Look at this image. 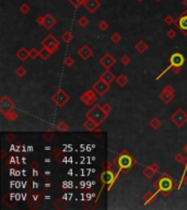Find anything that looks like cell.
Here are the masks:
<instances>
[{"label":"cell","instance_id":"obj_1","mask_svg":"<svg viewBox=\"0 0 187 210\" xmlns=\"http://www.w3.org/2000/svg\"><path fill=\"white\" fill-rule=\"evenodd\" d=\"M86 117L91 118V119H93L94 122L99 123V124L101 125L104 120L109 117V114L105 113V112L103 111V109H102L101 105L95 104V105H93V106L91 107L90 111L86 113Z\"/></svg>","mask_w":187,"mask_h":210},{"label":"cell","instance_id":"obj_2","mask_svg":"<svg viewBox=\"0 0 187 210\" xmlns=\"http://www.w3.org/2000/svg\"><path fill=\"white\" fill-rule=\"evenodd\" d=\"M170 119H171V122L173 123V124H175V126L180 128L187 123V114L186 112L183 111L182 109H178L175 113L172 114Z\"/></svg>","mask_w":187,"mask_h":210},{"label":"cell","instance_id":"obj_3","mask_svg":"<svg viewBox=\"0 0 187 210\" xmlns=\"http://www.w3.org/2000/svg\"><path fill=\"white\" fill-rule=\"evenodd\" d=\"M117 164L120 169H130L132 166V158L126 150H124L117 158Z\"/></svg>","mask_w":187,"mask_h":210},{"label":"cell","instance_id":"obj_4","mask_svg":"<svg viewBox=\"0 0 187 210\" xmlns=\"http://www.w3.org/2000/svg\"><path fill=\"white\" fill-rule=\"evenodd\" d=\"M69 100H70L69 95H68L64 90H61V89L56 91L55 94L51 96V101H53L58 107H62Z\"/></svg>","mask_w":187,"mask_h":210},{"label":"cell","instance_id":"obj_5","mask_svg":"<svg viewBox=\"0 0 187 210\" xmlns=\"http://www.w3.org/2000/svg\"><path fill=\"white\" fill-rule=\"evenodd\" d=\"M42 46L47 47L51 51V54H54L55 51H57L58 47H59V42L57 41V38L54 35L49 34L42 41Z\"/></svg>","mask_w":187,"mask_h":210},{"label":"cell","instance_id":"obj_6","mask_svg":"<svg viewBox=\"0 0 187 210\" xmlns=\"http://www.w3.org/2000/svg\"><path fill=\"white\" fill-rule=\"evenodd\" d=\"M96 94L97 93L95 92L93 89H90V90L86 91V92H83L82 94L80 95L79 100H80L81 103H83L84 105H92L95 101H96Z\"/></svg>","mask_w":187,"mask_h":210},{"label":"cell","instance_id":"obj_7","mask_svg":"<svg viewBox=\"0 0 187 210\" xmlns=\"http://www.w3.org/2000/svg\"><path fill=\"white\" fill-rule=\"evenodd\" d=\"M158 184H159V190H162L164 193V196H166V193H169L170 190H172V186H173V183H172V180L169 177L167 174H164L163 177H161L159 181H157Z\"/></svg>","mask_w":187,"mask_h":210},{"label":"cell","instance_id":"obj_8","mask_svg":"<svg viewBox=\"0 0 187 210\" xmlns=\"http://www.w3.org/2000/svg\"><path fill=\"white\" fill-rule=\"evenodd\" d=\"M16 109V104L11 101L8 96H2L1 100H0V112L5 115L6 113L10 111H13Z\"/></svg>","mask_w":187,"mask_h":210},{"label":"cell","instance_id":"obj_9","mask_svg":"<svg viewBox=\"0 0 187 210\" xmlns=\"http://www.w3.org/2000/svg\"><path fill=\"white\" fill-rule=\"evenodd\" d=\"M92 89L97 93V95H104L105 93L109 92V84L107 82H105L104 80H102L101 78L93 84Z\"/></svg>","mask_w":187,"mask_h":210},{"label":"cell","instance_id":"obj_10","mask_svg":"<svg viewBox=\"0 0 187 210\" xmlns=\"http://www.w3.org/2000/svg\"><path fill=\"white\" fill-rule=\"evenodd\" d=\"M100 64H101L105 69H111V68L116 64V59L111 55V54L106 53L105 55H103L101 57V59H100Z\"/></svg>","mask_w":187,"mask_h":210},{"label":"cell","instance_id":"obj_11","mask_svg":"<svg viewBox=\"0 0 187 210\" xmlns=\"http://www.w3.org/2000/svg\"><path fill=\"white\" fill-rule=\"evenodd\" d=\"M174 23L177 25V28L180 29L185 35H187V12L180 14V16L175 20Z\"/></svg>","mask_w":187,"mask_h":210},{"label":"cell","instance_id":"obj_12","mask_svg":"<svg viewBox=\"0 0 187 210\" xmlns=\"http://www.w3.org/2000/svg\"><path fill=\"white\" fill-rule=\"evenodd\" d=\"M184 61H185L184 56L180 53H174L170 57V64H171L172 67H182Z\"/></svg>","mask_w":187,"mask_h":210},{"label":"cell","instance_id":"obj_13","mask_svg":"<svg viewBox=\"0 0 187 210\" xmlns=\"http://www.w3.org/2000/svg\"><path fill=\"white\" fill-rule=\"evenodd\" d=\"M83 6L88 10L90 13H94L100 7H101V2L99 0H84Z\"/></svg>","mask_w":187,"mask_h":210},{"label":"cell","instance_id":"obj_14","mask_svg":"<svg viewBox=\"0 0 187 210\" xmlns=\"http://www.w3.org/2000/svg\"><path fill=\"white\" fill-rule=\"evenodd\" d=\"M78 55L80 56L83 60H88L93 56V51L88 46V45H83V46L78 51Z\"/></svg>","mask_w":187,"mask_h":210},{"label":"cell","instance_id":"obj_15","mask_svg":"<svg viewBox=\"0 0 187 210\" xmlns=\"http://www.w3.org/2000/svg\"><path fill=\"white\" fill-rule=\"evenodd\" d=\"M55 25H56V19L54 18L51 13H47L46 16H45L44 24H43V26L45 28V30L49 31L53 26H55Z\"/></svg>","mask_w":187,"mask_h":210},{"label":"cell","instance_id":"obj_16","mask_svg":"<svg viewBox=\"0 0 187 210\" xmlns=\"http://www.w3.org/2000/svg\"><path fill=\"white\" fill-rule=\"evenodd\" d=\"M100 78H101L102 80L105 81V82H107L109 84H111V83L113 82L114 80H116L114 74L112 71H109V69H105V71H104L103 74H101V77H100Z\"/></svg>","mask_w":187,"mask_h":210},{"label":"cell","instance_id":"obj_17","mask_svg":"<svg viewBox=\"0 0 187 210\" xmlns=\"http://www.w3.org/2000/svg\"><path fill=\"white\" fill-rule=\"evenodd\" d=\"M101 181L103 184H111L114 181V173L111 171H105L102 173Z\"/></svg>","mask_w":187,"mask_h":210},{"label":"cell","instance_id":"obj_18","mask_svg":"<svg viewBox=\"0 0 187 210\" xmlns=\"http://www.w3.org/2000/svg\"><path fill=\"white\" fill-rule=\"evenodd\" d=\"M83 126H84V128H86L87 130H89V132H94V130L100 126V124L96 122H94L93 119H91V118H87V120L84 122Z\"/></svg>","mask_w":187,"mask_h":210},{"label":"cell","instance_id":"obj_19","mask_svg":"<svg viewBox=\"0 0 187 210\" xmlns=\"http://www.w3.org/2000/svg\"><path fill=\"white\" fill-rule=\"evenodd\" d=\"M16 56L21 60V61H25L26 58L30 57V55H29V51H26L24 47H21V48L16 53Z\"/></svg>","mask_w":187,"mask_h":210},{"label":"cell","instance_id":"obj_20","mask_svg":"<svg viewBox=\"0 0 187 210\" xmlns=\"http://www.w3.org/2000/svg\"><path fill=\"white\" fill-rule=\"evenodd\" d=\"M135 49H136L137 53L143 54L147 49H148V44H147L145 41H139L138 43L135 45Z\"/></svg>","mask_w":187,"mask_h":210},{"label":"cell","instance_id":"obj_21","mask_svg":"<svg viewBox=\"0 0 187 210\" xmlns=\"http://www.w3.org/2000/svg\"><path fill=\"white\" fill-rule=\"evenodd\" d=\"M159 99L161 100L163 103L169 104L170 102H171L172 100L174 99V94H171V93H166V92H163V91H162V92L160 93V95H159Z\"/></svg>","mask_w":187,"mask_h":210},{"label":"cell","instance_id":"obj_22","mask_svg":"<svg viewBox=\"0 0 187 210\" xmlns=\"http://www.w3.org/2000/svg\"><path fill=\"white\" fill-rule=\"evenodd\" d=\"M155 173H157V172H155L154 170H153L150 165L147 166V168H145V169L142 170V175L145 176V178H148V180L152 178L153 176L155 175Z\"/></svg>","mask_w":187,"mask_h":210},{"label":"cell","instance_id":"obj_23","mask_svg":"<svg viewBox=\"0 0 187 210\" xmlns=\"http://www.w3.org/2000/svg\"><path fill=\"white\" fill-rule=\"evenodd\" d=\"M149 125L151 126V128H152V129L158 130L162 126V120L160 119V118H158V117H155V116H154V117H152L150 119Z\"/></svg>","mask_w":187,"mask_h":210},{"label":"cell","instance_id":"obj_24","mask_svg":"<svg viewBox=\"0 0 187 210\" xmlns=\"http://www.w3.org/2000/svg\"><path fill=\"white\" fill-rule=\"evenodd\" d=\"M142 199L145 205H150V203H152L153 201L155 200V195L153 194V193H147V194L143 196Z\"/></svg>","mask_w":187,"mask_h":210},{"label":"cell","instance_id":"obj_25","mask_svg":"<svg viewBox=\"0 0 187 210\" xmlns=\"http://www.w3.org/2000/svg\"><path fill=\"white\" fill-rule=\"evenodd\" d=\"M116 82H117V84L119 87L124 88V87L128 83V78L125 76V74H119V76L116 78Z\"/></svg>","mask_w":187,"mask_h":210},{"label":"cell","instance_id":"obj_26","mask_svg":"<svg viewBox=\"0 0 187 210\" xmlns=\"http://www.w3.org/2000/svg\"><path fill=\"white\" fill-rule=\"evenodd\" d=\"M51 55V51H49L47 47H42V49L39 51V57L43 60H47Z\"/></svg>","mask_w":187,"mask_h":210},{"label":"cell","instance_id":"obj_27","mask_svg":"<svg viewBox=\"0 0 187 210\" xmlns=\"http://www.w3.org/2000/svg\"><path fill=\"white\" fill-rule=\"evenodd\" d=\"M61 39L65 43H70V42L73 39V34H72L70 31H66V32H64V34L61 35Z\"/></svg>","mask_w":187,"mask_h":210},{"label":"cell","instance_id":"obj_28","mask_svg":"<svg viewBox=\"0 0 187 210\" xmlns=\"http://www.w3.org/2000/svg\"><path fill=\"white\" fill-rule=\"evenodd\" d=\"M5 117L7 118L9 122H14V120L18 119L19 115L16 113V112H14V109H13V111H10V112H8V113H6L5 114Z\"/></svg>","mask_w":187,"mask_h":210},{"label":"cell","instance_id":"obj_29","mask_svg":"<svg viewBox=\"0 0 187 210\" xmlns=\"http://www.w3.org/2000/svg\"><path fill=\"white\" fill-rule=\"evenodd\" d=\"M56 130L59 132H66L69 130V127H68V125L66 124L65 122H60L59 124L56 126Z\"/></svg>","mask_w":187,"mask_h":210},{"label":"cell","instance_id":"obj_30","mask_svg":"<svg viewBox=\"0 0 187 210\" xmlns=\"http://www.w3.org/2000/svg\"><path fill=\"white\" fill-rule=\"evenodd\" d=\"M111 42L112 43H114V44H118L120 41H122V36H120V34L119 33H117V32H115V33H113V34L111 35Z\"/></svg>","mask_w":187,"mask_h":210},{"label":"cell","instance_id":"obj_31","mask_svg":"<svg viewBox=\"0 0 187 210\" xmlns=\"http://www.w3.org/2000/svg\"><path fill=\"white\" fill-rule=\"evenodd\" d=\"M78 24H79V26H80V28H87V26L89 25L88 18H86V16H81V18H79Z\"/></svg>","mask_w":187,"mask_h":210},{"label":"cell","instance_id":"obj_32","mask_svg":"<svg viewBox=\"0 0 187 210\" xmlns=\"http://www.w3.org/2000/svg\"><path fill=\"white\" fill-rule=\"evenodd\" d=\"M119 60H120V64H122V66H128L130 62H131V59H130V57L128 55H122Z\"/></svg>","mask_w":187,"mask_h":210},{"label":"cell","instance_id":"obj_33","mask_svg":"<svg viewBox=\"0 0 187 210\" xmlns=\"http://www.w3.org/2000/svg\"><path fill=\"white\" fill-rule=\"evenodd\" d=\"M19 10H20L21 13L28 14L29 12L31 11V8H30V6H29L28 3H22V5L20 6V8H19Z\"/></svg>","mask_w":187,"mask_h":210},{"label":"cell","instance_id":"obj_34","mask_svg":"<svg viewBox=\"0 0 187 210\" xmlns=\"http://www.w3.org/2000/svg\"><path fill=\"white\" fill-rule=\"evenodd\" d=\"M64 64H65L66 67H72L74 65V59L71 57V56H67V57L64 59Z\"/></svg>","mask_w":187,"mask_h":210},{"label":"cell","instance_id":"obj_35","mask_svg":"<svg viewBox=\"0 0 187 210\" xmlns=\"http://www.w3.org/2000/svg\"><path fill=\"white\" fill-rule=\"evenodd\" d=\"M16 74L19 77V78H23V77L26 74V70L24 69L22 66H20V67H18L16 69Z\"/></svg>","mask_w":187,"mask_h":210},{"label":"cell","instance_id":"obj_36","mask_svg":"<svg viewBox=\"0 0 187 210\" xmlns=\"http://www.w3.org/2000/svg\"><path fill=\"white\" fill-rule=\"evenodd\" d=\"M29 55H30V58H32V59H36L37 57H39V51H37L36 48H31L29 51Z\"/></svg>","mask_w":187,"mask_h":210},{"label":"cell","instance_id":"obj_37","mask_svg":"<svg viewBox=\"0 0 187 210\" xmlns=\"http://www.w3.org/2000/svg\"><path fill=\"white\" fill-rule=\"evenodd\" d=\"M97 28L100 29L101 31H103V32H105V31H107L109 30V23H107L106 21H101L99 23V25H97Z\"/></svg>","mask_w":187,"mask_h":210},{"label":"cell","instance_id":"obj_38","mask_svg":"<svg viewBox=\"0 0 187 210\" xmlns=\"http://www.w3.org/2000/svg\"><path fill=\"white\" fill-rule=\"evenodd\" d=\"M174 22H175V20H174V18L171 14H167V16L164 18V23H165L166 25H172Z\"/></svg>","mask_w":187,"mask_h":210},{"label":"cell","instance_id":"obj_39","mask_svg":"<svg viewBox=\"0 0 187 210\" xmlns=\"http://www.w3.org/2000/svg\"><path fill=\"white\" fill-rule=\"evenodd\" d=\"M162 91H163V92H166V93H171V94H175V89H174L172 86H170V84L164 87Z\"/></svg>","mask_w":187,"mask_h":210},{"label":"cell","instance_id":"obj_40","mask_svg":"<svg viewBox=\"0 0 187 210\" xmlns=\"http://www.w3.org/2000/svg\"><path fill=\"white\" fill-rule=\"evenodd\" d=\"M101 106H102V109H103V111L105 112V113H107V114L111 113L112 106H111V104L109 103H105V104H103V105H101Z\"/></svg>","mask_w":187,"mask_h":210},{"label":"cell","instance_id":"obj_41","mask_svg":"<svg viewBox=\"0 0 187 210\" xmlns=\"http://www.w3.org/2000/svg\"><path fill=\"white\" fill-rule=\"evenodd\" d=\"M166 36L169 37L170 39H173V38H175V36H176V32H175V30H173V29H170L167 32H166Z\"/></svg>","mask_w":187,"mask_h":210},{"label":"cell","instance_id":"obj_42","mask_svg":"<svg viewBox=\"0 0 187 210\" xmlns=\"http://www.w3.org/2000/svg\"><path fill=\"white\" fill-rule=\"evenodd\" d=\"M54 137H55V135L53 134V132H46V134H44L43 135V138L45 139L46 141H51L54 139Z\"/></svg>","mask_w":187,"mask_h":210},{"label":"cell","instance_id":"obj_43","mask_svg":"<svg viewBox=\"0 0 187 210\" xmlns=\"http://www.w3.org/2000/svg\"><path fill=\"white\" fill-rule=\"evenodd\" d=\"M44 19H45V16H37V19H36V23L38 24V25L43 26V24H44Z\"/></svg>","mask_w":187,"mask_h":210},{"label":"cell","instance_id":"obj_44","mask_svg":"<svg viewBox=\"0 0 187 210\" xmlns=\"http://www.w3.org/2000/svg\"><path fill=\"white\" fill-rule=\"evenodd\" d=\"M150 166H151V168H152L153 170H154L155 172L160 171V169H161V168H160V164H158L157 162H153L152 164H150Z\"/></svg>","mask_w":187,"mask_h":210},{"label":"cell","instance_id":"obj_45","mask_svg":"<svg viewBox=\"0 0 187 210\" xmlns=\"http://www.w3.org/2000/svg\"><path fill=\"white\" fill-rule=\"evenodd\" d=\"M14 138H16V136L14 135H6V139L9 141H13Z\"/></svg>","mask_w":187,"mask_h":210},{"label":"cell","instance_id":"obj_46","mask_svg":"<svg viewBox=\"0 0 187 210\" xmlns=\"http://www.w3.org/2000/svg\"><path fill=\"white\" fill-rule=\"evenodd\" d=\"M172 69H173V72L176 74H180V67H172Z\"/></svg>","mask_w":187,"mask_h":210},{"label":"cell","instance_id":"obj_47","mask_svg":"<svg viewBox=\"0 0 187 210\" xmlns=\"http://www.w3.org/2000/svg\"><path fill=\"white\" fill-rule=\"evenodd\" d=\"M183 183H184V185H186L187 186V175L183 177Z\"/></svg>","mask_w":187,"mask_h":210},{"label":"cell","instance_id":"obj_48","mask_svg":"<svg viewBox=\"0 0 187 210\" xmlns=\"http://www.w3.org/2000/svg\"><path fill=\"white\" fill-rule=\"evenodd\" d=\"M183 5H184L185 7L187 8V0H183Z\"/></svg>","mask_w":187,"mask_h":210},{"label":"cell","instance_id":"obj_49","mask_svg":"<svg viewBox=\"0 0 187 210\" xmlns=\"http://www.w3.org/2000/svg\"><path fill=\"white\" fill-rule=\"evenodd\" d=\"M5 155H6V152L5 151H2V158H5Z\"/></svg>","mask_w":187,"mask_h":210},{"label":"cell","instance_id":"obj_50","mask_svg":"<svg viewBox=\"0 0 187 210\" xmlns=\"http://www.w3.org/2000/svg\"><path fill=\"white\" fill-rule=\"evenodd\" d=\"M137 1H138V2H142L143 0H137Z\"/></svg>","mask_w":187,"mask_h":210},{"label":"cell","instance_id":"obj_51","mask_svg":"<svg viewBox=\"0 0 187 210\" xmlns=\"http://www.w3.org/2000/svg\"><path fill=\"white\" fill-rule=\"evenodd\" d=\"M185 150H186V152H187V145H186V147H185Z\"/></svg>","mask_w":187,"mask_h":210},{"label":"cell","instance_id":"obj_52","mask_svg":"<svg viewBox=\"0 0 187 210\" xmlns=\"http://www.w3.org/2000/svg\"><path fill=\"white\" fill-rule=\"evenodd\" d=\"M155 1H158V2H159V1H162V0H155Z\"/></svg>","mask_w":187,"mask_h":210}]
</instances>
